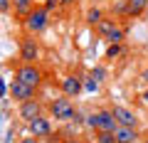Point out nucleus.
Listing matches in <instances>:
<instances>
[{
	"instance_id": "26",
	"label": "nucleus",
	"mask_w": 148,
	"mask_h": 143,
	"mask_svg": "<svg viewBox=\"0 0 148 143\" xmlns=\"http://www.w3.org/2000/svg\"><path fill=\"white\" fill-rule=\"evenodd\" d=\"M27 3H32V5H35V0H15V5H27Z\"/></svg>"
},
{
	"instance_id": "21",
	"label": "nucleus",
	"mask_w": 148,
	"mask_h": 143,
	"mask_svg": "<svg viewBox=\"0 0 148 143\" xmlns=\"http://www.w3.org/2000/svg\"><path fill=\"white\" fill-rule=\"evenodd\" d=\"M84 89H86V91H96V89H99V81H96V79H91V77H89V79L84 81Z\"/></svg>"
},
{
	"instance_id": "8",
	"label": "nucleus",
	"mask_w": 148,
	"mask_h": 143,
	"mask_svg": "<svg viewBox=\"0 0 148 143\" xmlns=\"http://www.w3.org/2000/svg\"><path fill=\"white\" fill-rule=\"evenodd\" d=\"M111 111H114V116H116L119 126H133V128L138 126V118H136V114H133L131 109H126V106H114Z\"/></svg>"
},
{
	"instance_id": "3",
	"label": "nucleus",
	"mask_w": 148,
	"mask_h": 143,
	"mask_svg": "<svg viewBox=\"0 0 148 143\" xmlns=\"http://www.w3.org/2000/svg\"><path fill=\"white\" fill-rule=\"evenodd\" d=\"M20 59H22V64H35L37 59H40V44H37L35 35L22 37V42H20Z\"/></svg>"
},
{
	"instance_id": "7",
	"label": "nucleus",
	"mask_w": 148,
	"mask_h": 143,
	"mask_svg": "<svg viewBox=\"0 0 148 143\" xmlns=\"http://www.w3.org/2000/svg\"><path fill=\"white\" fill-rule=\"evenodd\" d=\"M27 126H30V133H32V136H37V138H47L49 133H52V123H49L47 116H37V118H32Z\"/></svg>"
},
{
	"instance_id": "27",
	"label": "nucleus",
	"mask_w": 148,
	"mask_h": 143,
	"mask_svg": "<svg viewBox=\"0 0 148 143\" xmlns=\"http://www.w3.org/2000/svg\"><path fill=\"white\" fill-rule=\"evenodd\" d=\"M77 0H59V5H74Z\"/></svg>"
},
{
	"instance_id": "13",
	"label": "nucleus",
	"mask_w": 148,
	"mask_h": 143,
	"mask_svg": "<svg viewBox=\"0 0 148 143\" xmlns=\"http://www.w3.org/2000/svg\"><path fill=\"white\" fill-rule=\"evenodd\" d=\"M146 8H148V0H128V17L141 15Z\"/></svg>"
},
{
	"instance_id": "23",
	"label": "nucleus",
	"mask_w": 148,
	"mask_h": 143,
	"mask_svg": "<svg viewBox=\"0 0 148 143\" xmlns=\"http://www.w3.org/2000/svg\"><path fill=\"white\" fill-rule=\"evenodd\" d=\"M59 5V0H47V5H45V8H47V10H52V8H57Z\"/></svg>"
},
{
	"instance_id": "4",
	"label": "nucleus",
	"mask_w": 148,
	"mask_h": 143,
	"mask_svg": "<svg viewBox=\"0 0 148 143\" xmlns=\"http://www.w3.org/2000/svg\"><path fill=\"white\" fill-rule=\"evenodd\" d=\"M15 79H20V81H25V84H30V86L37 89V86L42 84V72L35 64H20L15 69Z\"/></svg>"
},
{
	"instance_id": "9",
	"label": "nucleus",
	"mask_w": 148,
	"mask_h": 143,
	"mask_svg": "<svg viewBox=\"0 0 148 143\" xmlns=\"http://www.w3.org/2000/svg\"><path fill=\"white\" fill-rule=\"evenodd\" d=\"M59 86H62L64 96H77V94H82V89H84V81H82L79 77H64V79L59 81Z\"/></svg>"
},
{
	"instance_id": "11",
	"label": "nucleus",
	"mask_w": 148,
	"mask_h": 143,
	"mask_svg": "<svg viewBox=\"0 0 148 143\" xmlns=\"http://www.w3.org/2000/svg\"><path fill=\"white\" fill-rule=\"evenodd\" d=\"M114 136H116V143H136L138 131L133 126H119L116 131H114Z\"/></svg>"
},
{
	"instance_id": "19",
	"label": "nucleus",
	"mask_w": 148,
	"mask_h": 143,
	"mask_svg": "<svg viewBox=\"0 0 148 143\" xmlns=\"http://www.w3.org/2000/svg\"><path fill=\"white\" fill-rule=\"evenodd\" d=\"M86 126L94 128V131H99V111H96V114H89V118H86Z\"/></svg>"
},
{
	"instance_id": "25",
	"label": "nucleus",
	"mask_w": 148,
	"mask_h": 143,
	"mask_svg": "<svg viewBox=\"0 0 148 143\" xmlns=\"http://www.w3.org/2000/svg\"><path fill=\"white\" fill-rule=\"evenodd\" d=\"M141 101H143V106H148V89L141 94Z\"/></svg>"
},
{
	"instance_id": "22",
	"label": "nucleus",
	"mask_w": 148,
	"mask_h": 143,
	"mask_svg": "<svg viewBox=\"0 0 148 143\" xmlns=\"http://www.w3.org/2000/svg\"><path fill=\"white\" fill-rule=\"evenodd\" d=\"M17 143H40V138H37V136H32V133H30V136L20 138V141H17Z\"/></svg>"
},
{
	"instance_id": "15",
	"label": "nucleus",
	"mask_w": 148,
	"mask_h": 143,
	"mask_svg": "<svg viewBox=\"0 0 148 143\" xmlns=\"http://www.w3.org/2000/svg\"><path fill=\"white\" fill-rule=\"evenodd\" d=\"M96 143H116V136L114 131H96Z\"/></svg>"
},
{
	"instance_id": "2",
	"label": "nucleus",
	"mask_w": 148,
	"mask_h": 143,
	"mask_svg": "<svg viewBox=\"0 0 148 143\" xmlns=\"http://www.w3.org/2000/svg\"><path fill=\"white\" fill-rule=\"evenodd\" d=\"M49 111H52V116L57 118V121H72V118H77V109H74V104L69 101V96L54 99L52 104H49Z\"/></svg>"
},
{
	"instance_id": "24",
	"label": "nucleus",
	"mask_w": 148,
	"mask_h": 143,
	"mask_svg": "<svg viewBox=\"0 0 148 143\" xmlns=\"http://www.w3.org/2000/svg\"><path fill=\"white\" fill-rule=\"evenodd\" d=\"M141 81H143V84H148V69H143V72H141Z\"/></svg>"
},
{
	"instance_id": "28",
	"label": "nucleus",
	"mask_w": 148,
	"mask_h": 143,
	"mask_svg": "<svg viewBox=\"0 0 148 143\" xmlns=\"http://www.w3.org/2000/svg\"><path fill=\"white\" fill-rule=\"evenodd\" d=\"M64 143H82V141H79V138H67Z\"/></svg>"
},
{
	"instance_id": "12",
	"label": "nucleus",
	"mask_w": 148,
	"mask_h": 143,
	"mask_svg": "<svg viewBox=\"0 0 148 143\" xmlns=\"http://www.w3.org/2000/svg\"><path fill=\"white\" fill-rule=\"evenodd\" d=\"M96 27V32H99V35H104V37H109V35H111V32H114V30H116V20H106V17H104V20H101L99 22V25H94Z\"/></svg>"
},
{
	"instance_id": "14",
	"label": "nucleus",
	"mask_w": 148,
	"mask_h": 143,
	"mask_svg": "<svg viewBox=\"0 0 148 143\" xmlns=\"http://www.w3.org/2000/svg\"><path fill=\"white\" fill-rule=\"evenodd\" d=\"M101 20H104V12H101L99 8H91V10L86 12V22H89V25H99Z\"/></svg>"
},
{
	"instance_id": "10",
	"label": "nucleus",
	"mask_w": 148,
	"mask_h": 143,
	"mask_svg": "<svg viewBox=\"0 0 148 143\" xmlns=\"http://www.w3.org/2000/svg\"><path fill=\"white\" fill-rule=\"evenodd\" d=\"M119 128V121L114 116L111 109H101L99 111V131H116Z\"/></svg>"
},
{
	"instance_id": "5",
	"label": "nucleus",
	"mask_w": 148,
	"mask_h": 143,
	"mask_svg": "<svg viewBox=\"0 0 148 143\" xmlns=\"http://www.w3.org/2000/svg\"><path fill=\"white\" fill-rule=\"evenodd\" d=\"M17 116L22 118L25 123H30L32 118H37V116H42V104L37 99H30V101H22L20 104V109H17Z\"/></svg>"
},
{
	"instance_id": "18",
	"label": "nucleus",
	"mask_w": 148,
	"mask_h": 143,
	"mask_svg": "<svg viewBox=\"0 0 148 143\" xmlns=\"http://www.w3.org/2000/svg\"><path fill=\"white\" fill-rule=\"evenodd\" d=\"M106 40H109V42H116V44H121V40H123V30H121V27H116V30L111 32V35H109Z\"/></svg>"
},
{
	"instance_id": "1",
	"label": "nucleus",
	"mask_w": 148,
	"mask_h": 143,
	"mask_svg": "<svg viewBox=\"0 0 148 143\" xmlns=\"http://www.w3.org/2000/svg\"><path fill=\"white\" fill-rule=\"evenodd\" d=\"M22 25H25L27 35H40V32H45L47 25H49V10L47 8H35V10L22 20Z\"/></svg>"
},
{
	"instance_id": "29",
	"label": "nucleus",
	"mask_w": 148,
	"mask_h": 143,
	"mask_svg": "<svg viewBox=\"0 0 148 143\" xmlns=\"http://www.w3.org/2000/svg\"><path fill=\"white\" fill-rule=\"evenodd\" d=\"M146 143H148V138H146Z\"/></svg>"
},
{
	"instance_id": "16",
	"label": "nucleus",
	"mask_w": 148,
	"mask_h": 143,
	"mask_svg": "<svg viewBox=\"0 0 148 143\" xmlns=\"http://www.w3.org/2000/svg\"><path fill=\"white\" fill-rule=\"evenodd\" d=\"M32 10H35V5H32V3H27V5H15V15L22 17V20H25V17L30 15Z\"/></svg>"
},
{
	"instance_id": "17",
	"label": "nucleus",
	"mask_w": 148,
	"mask_h": 143,
	"mask_svg": "<svg viewBox=\"0 0 148 143\" xmlns=\"http://www.w3.org/2000/svg\"><path fill=\"white\" fill-rule=\"evenodd\" d=\"M119 52H121V44L111 42V44H109V49H106V59H114V57H119Z\"/></svg>"
},
{
	"instance_id": "6",
	"label": "nucleus",
	"mask_w": 148,
	"mask_h": 143,
	"mask_svg": "<svg viewBox=\"0 0 148 143\" xmlns=\"http://www.w3.org/2000/svg\"><path fill=\"white\" fill-rule=\"evenodd\" d=\"M35 86H30V84H25V81H20V79H15L12 81V86H10V96L12 99H17L22 104V101H30V99H35Z\"/></svg>"
},
{
	"instance_id": "20",
	"label": "nucleus",
	"mask_w": 148,
	"mask_h": 143,
	"mask_svg": "<svg viewBox=\"0 0 148 143\" xmlns=\"http://www.w3.org/2000/svg\"><path fill=\"white\" fill-rule=\"evenodd\" d=\"M104 77H106V72L101 67H96V69H91V79H96V81H104Z\"/></svg>"
}]
</instances>
